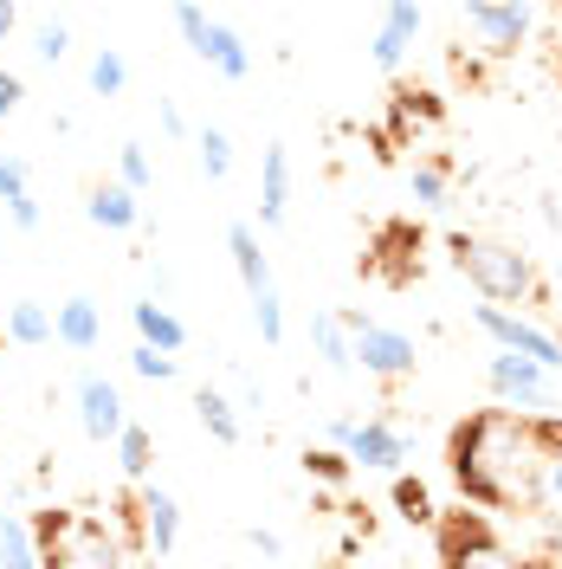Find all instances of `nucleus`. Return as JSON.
<instances>
[{
    "instance_id": "21",
    "label": "nucleus",
    "mask_w": 562,
    "mask_h": 569,
    "mask_svg": "<svg viewBox=\"0 0 562 569\" xmlns=\"http://www.w3.org/2000/svg\"><path fill=\"white\" fill-rule=\"evenodd\" d=\"M194 421L208 427L220 447H240L247 440V421H240V401H227L220 389H194Z\"/></svg>"
},
{
    "instance_id": "28",
    "label": "nucleus",
    "mask_w": 562,
    "mask_h": 569,
    "mask_svg": "<svg viewBox=\"0 0 562 569\" xmlns=\"http://www.w3.org/2000/svg\"><path fill=\"white\" fill-rule=\"evenodd\" d=\"M247 305H252V323H259V343L279 350L284 343V298L279 291H265V298H247Z\"/></svg>"
},
{
    "instance_id": "20",
    "label": "nucleus",
    "mask_w": 562,
    "mask_h": 569,
    "mask_svg": "<svg viewBox=\"0 0 562 569\" xmlns=\"http://www.w3.org/2000/svg\"><path fill=\"white\" fill-rule=\"evenodd\" d=\"M0 569H46L27 511H0Z\"/></svg>"
},
{
    "instance_id": "25",
    "label": "nucleus",
    "mask_w": 562,
    "mask_h": 569,
    "mask_svg": "<svg viewBox=\"0 0 562 569\" xmlns=\"http://www.w3.org/2000/svg\"><path fill=\"white\" fill-rule=\"evenodd\" d=\"M394 511H401L408 525H421V531H433V525H440V511H433V492H426L421 479H408V472H394Z\"/></svg>"
},
{
    "instance_id": "4",
    "label": "nucleus",
    "mask_w": 562,
    "mask_h": 569,
    "mask_svg": "<svg viewBox=\"0 0 562 569\" xmlns=\"http://www.w3.org/2000/svg\"><path fill=\"white\" fill-rule=\"evenodd\" d=\"M343 323H350L355 369H362V376H375V382H408V376L421 369V343H414L408 330L369 318V311H343Z\"/></svg>"
},
{
    "instance_id": "29",
    "label": "nucleus",
    "mask_w": 562,
    "mask_h": 569,
    "mask_svg": "<svg viewBox=\"0 0 562 569\" xmlns=\"http://www.w3.org/2000/svg\"><path fill=\"white\" fill-rule=\"evenodd\" d=\"M71 52V20H39L33 27V59L39 66H59Z\"/></svg>"
},
{
    "instance_id": "36",
    "label": "nucleus",
    "mask_w": 562,
    "mask_h": 569,
    "mask_svg": "<svg viewBox=\"0 0 562 569\" xmlns=\"http://www.w3.org/2000/svg\"><path fill=\"white\" fill-rule=\"evenodd\" d=\"M155 123H162V137H188V117H181V110L175 104H169V98H162V104H155Z\"/></svg>"
},
{
    "instance_id": "6",
    "label": "nucleus",
    "mask_w": 562,
    "mask_h": 569,
    "mask_svg": "<svg viewBox=\"0 0 562 569\" xmlns=\"http://www.w3.org/2000/svg\"><path fill=\"white\" fill-rule=\"evenodd\" d=\"M169 20H175V33L188 39V52H194L201 66H213L220 78H227V84H247V78H252L247 39L233 33L227 20H213V13H201V7H175Z\"/></svg>"
},
{
    "instance_id": "3",
    "label": "nucleus",
    "mask_w": 562,
    "mask_h": 569,
    "mask_svg": "<svg viewBox=\"0 0 562 569\" xmlns=\"http://www.w3.org/2000/svg\"><path fill=\"white\" fill-rule=\"evenodd\" d=\"M433 543H440V569H543V563H530L524 550H511L492 531L485 511H465V505L433 525Z\"/></svg>"
},
{
    "instance_id": "27",
    "label": "nucleus",
    "mask_w": 562,
    "mask_h": 569,
    "mask_svg": "<svg viewBox=\"0 0 562 569\" xmlns=\"http://www.w3.org/2000/svg\"><path fill=\"white\" fill-rule=\"evenodd\" d=\"M408 194H414L421 208H440V201H446V162H414V169H408Z\"/></svg>"
},
{
    "instance_id": "17",
    "label": "nucleus",
    "mask_w": 562,
    "mask_h": 569,
    "mask_svg": "<svg viewBox=\"0 0 562 569\" xmlns=\"http://www.w3.org/2000/svg\"><path fill=\"white\" fill-rule=\"evenodd\" d=\"M227 252H233V272H240V284H247V298H265V291H279V279H272V259L259 252V233H252V220H233V227H227Z\"/></svg>"
},
{
    "instance_id": "2",
    "label": "nucleus",
    "mask_w": 562,
    "mask_h": 569,
    "mask_svg": "<svg viewBox=\"0 0 562 569\" xmlns=\"http://www.w3.org/2000/svg\"><path fill=\"white\" fill-rule=\"evenodd\" d=\"M453 266L472 279V291L485 298V305H524L536 298V266H530L524 247H511V240H485V233H453Z\"/></svg>"
},
{
    "instance_id": "19",
    "label": "nucleus",
    "mask_w": 562,
    "mask_h": 569,
    "mask_svg": "<svg viewBox=\"0 0 562 569\" xmlns=\"http://www.w3.org/2000/svg\"><path fill=\"white\" fill-rule=\"evenodd\" d=\"M0 337L20 343V350H46V343H52V311H46L39 298H13V305H7V323H0Z\"/></svg>"
},
{
    "instance_id": "30",
    "label": "nucleus",
    "mask_w": 562,
    "mask_h": 569,
    "mask_svg": "<svg viewBox=\"0 0 562 569\" xmlns=\"http://www.w3.org/2000/svg\"><path fill=\"white\" fill-rule=\"evenodd\" d=\"M27 194H33L27 162H20V156H0V208H13V201H27Z\"/></svg>"
},
{
    "instance_id": "13",
    "label": "nucleus",
    "mask_w": 562,
    "mask_h": 569,
    "mask_svg": "<svg viewBox=\"0 0 562 569\" xmlns=\"http://www.w3.org/2000/svg\"><path fill=\"white\" fill-rule=\"evenodd\" d=\"M284 213H291V149L265 142V156H259V227H284Z\"/></svg>"
},
{
    "instance_id": "22",
    "label": "nucleus",
    "mask_w": 562,
    "mask_h": 569,
    "mask_svg": "<svg viewBox=\"0 0 562 569\" xmlns=\"http://www.w3.org/2000/svg\"><path fill=\"white\" fill-rule=\"evenodd\" d=\"M117 466H123V479L130 486H149V466H155V440H149V427L130 421L117 433Z\"/></svg>"
},
{
    "instance_id": "12",
    "label": "nucleus",
    "mask_w": 562,
    "mask_h": 569,
    "mask_svg": "<svg viewBox=\"0 0 562 569\" xmlns=\"http://www.w3.org/2000/svg\"><path fill=\"white\" fill-rule=\"evenodd\" d=\"M426 27V7H414V0H394V7H382V27H375V39H369V59H375V71H401V59H408V46L421 39Z\"/></svg>"
},
{
    "instance_id": "32",
    "label": "nucleus",
    "mask_w": 562,
    "mask_h": 569,
    "mask_svg": "<svg viewBox=\"0 0 562 569\" xmlns=\"http://www.w3.org/2000/svg\"><path fill=\"white\" fill-rule=\"evenodd\" d=\"M304 472H311L317 486H343V479H350V460L330 453V447H311V453H304Z\"/></svg>"
},
{
    "instance_id": "9",
    "label": "nucleus",
    "mask_w": 562,
    "mask_h": 569,
    "mask_svg": "<svg viewBox=\"0 0 562 569\" xmlns=\"http://www.w3.org/2000/svg\"><path fill=\"white\" fill-rule=\"evenodd\" d=\"M459 27L479 39L485 59H511V52L536 33V7H518V0H504V7H498V0H479V7L459 13Z\"/></svg>"
},
{
    "instance_id": "39",
    "label": "nucleus",
    "mask_w": 562,
    "mask_h": 569,
    "mask_svg": "<svg viewBox=\"0 0 562 569\" xmlns=\"http://www.w3.org/2000/svg\"><path fill=\"white\" fill-rule=\"evenodd\" d=\"M362 569H401V563H362Z\"/></svg>"
},
{
    "instance_id": "5",
    "label": "nucleus",
    "mask_w": 562,
    "mask_h": 569,
    "mask_svg": "<svg viewBox=\"0 0 562 569\" xmlns=\"http://www.w3.org/2000/svg\"><path fill=\"white\" fill-rule=\"evenodd\" d=\"M472 323L492 337L498 350L524 356V362H536L550 382H562V337L556 330H543V323L524 318V311H504V305H472Z\"/></svg>"
},
{
    "instance_id": "37",
    "label": "nucleus",
    "mask_w": 562,
    "mask_h": 569,
    "mask_svg": "<svg viewBox=\"0 0 562 569\" xmlns=\"http://www.w3.org/2000/svg\"><path fill=\"white\" fill-rule=\"evenodd\" d=\"M543 505H562V453H550L543 466Z\"/></svg>"
},
{
    "instance_id": "26",
    "label": "nucleus",
    "mask_w": 562,
    "mask_h": 569,
    "mask_svg": "<svg viewBox=\"0 0 562 569\" xmlns=\"http://www.w3.org/2000/svg\"><path fill=\"white\" fill-rule=\"evenodd\" d=\"M117 181H123L137 201L155 188V162H149V149H142V142H123V149H117Z\"/></svg>"
},
{
    "instance_id": "14",
    "label": "nucleus",
    "mask_w": 562,
    "mask_h": 569,
    "mask_svg": "<svg viewBox=\"0 0 562 569\" xmlns=\"http://www.w3.org/2000/svg\"><path fill=\"white\" fill-rule=\"evenodd\" d=\"M52 343H66L71 356H91L104 343V311H98V298H66L59 311H52Z\"/></svg>"
},
{
    "instance_id": "38",
    "label": "nucleus",
    "mask_w": 562,
    "mask_h": 569,
    "mask_svg": "<svg viewBox=\"0 0 562 569\" xmlns=\"http://www.w3.org/2000/svg\"><path fill=\"white\" fill-rule=\"evenodd\" d=\"M13 27H20V7H7V0H0V46L13 39Z\"/></svg>"
},
{
    "instance_id": "8",
    "label": "nucleus",
    "mask_w": 562,
    "mask_h": 569,
    "mask_svg": "<svg viewBox=\"0 0 562 569\" xmlns=\"http://www.w3.org/2000/svg\"><path fill=\"white\" fill-rule=\"evenodd\" d=\"M71 408H78V433H84L91 447H117V433L130 427L123 389L110 382L104 369H78V382H71Z\"/></svg>"
},
{
    "instance_id": "7",
    "label": "nucleus",
    "mask_w": 562,
    "mask_h": 569,
    "mask_svg": "<svg viewBox=\"0 0 562 569\" xmlns=\"http://www.w3.org/2000/svg\"><path fill=\"white\" fill-rule=\"evenodd\" d=\"M485 389H492L498 408L530 415V421H543V415L556 408V382H550L536 362H524V356H511V350H492V362H485Z\"/></svg>"
},
{
    "instance_id": "24",
    "label": "nucleus",
    "mask_w": 562,
    "mask_h": 569,
    "mask_svg": "<svg viewBox=\"0 0 562 569\" xmlns=\"http://www.w3.org/2000/svg\"><path fill=\"white\" fill-rule=\"evenodd\" d=\"M84 78H91V91H98V98H123V91H130V59H123L117 46H98Z\"/></svg>"
},
{
    "instance_id": "10",
    "label": "nucleus",
    "mask_w": 562,
    "mask_h": 569,
    "mask_svg": "<svg viewBox=\"0 0 562 569\" xmlns=\"http://www.w3.org/2000/svg\"><path fill=\"white\" fill-rule=\"evenodd\" d=\"M343 460H350L355 472H388V479H394V472L408 466V433L388 421V415H369V421H355Z\"/></svg>"
},
{
    "instance_id": "15",
    "label": "nucleus",
    "mask_w": 562,
    "mask_h": 569,
    "mask_svg": "<svg viewBox=\"0 0 562 569\" xmlns=\"http://www.w3.org/2000/svg\"><path fill=\"white\" fill-rule=\"evenodd\" d=\"M130 323H137V343H142V350H162V356L188 350V323H181L162 298H137V305H130Z\"/></svg>"
},
{
    "instance_id": "1",
    "label": "nucleus",
    "mask_w": 562,
    "mask_h": 569,
    "mask_svg": "<svg viewBox=\"0 0 562 569\" xmlns=\"http://www.w3.org/2000/svg\"><path fill=\"white\" fill-rule=\"evenodd\" d=\"M543 466H550L543 421L511 408H479L446 440V472L459 498L485 511H543Z\"/></svg>"
},
{
    "instance_id": "34",
    "label": "nucleus",
    "mask_w": 562,
    "mask_h": 569,
    "mask_svg": "<svg viewBox=\"0 0 562 569\" xmlns=\"http://www.w3.org/2000/svg\"><path fill=\"white\" fill-rule=\"evenodd\" d=\"M247 543H252V550H259V557H265V563H272V569H279V557H284L279 531H265V525H252V531H247Z\"/></svg>"
},
{
    "instance_id": "23",
    "label": "nucleus",
    "mask_w": 562,
    "mask_h": 569,
    "mask_svg": "<svg viewBox=\"0 0 562 569\" xmlns=\"http://www.w3.org/2000/svg\"><path fill=\"white\" fill-rule=\"evenodd\" d=\"M194 162H201L208 181H227L233 176V137H227L220 123H201V130H194Z\"/></svg>"
},
{
    "instance_id": "35",
    "label": "nucleus",
    "mask_w": 562,
    "mask_h": 569,
    "mask_svg": "<svg viewBox=\"0 0 562 569\" xmlns=\"http://www.w3.org/2000/svg\"><path fill=\"white\" fill-rule=\"evenodd\" d=\"M350 433H355V415H330V427H323V447H330V453H343V447H350Z\"/></svg>"
},
{
    "instance_id": "11",
    "label": "nucleus",
    "mask_w": 562,
    "mask_h": 569,
    "mask_svg": "<svg viewBox=\"0 0 562 569\" xmlns=\"http://www.w3.org/2000/svg\"><path fill=\"white\" fill-rule=\"evenodd\" d=\"M137 531H142V550H149V557H175L181 550V505H175L169 486L149 479L137 492Z\"/></svg>"
},
{
    "instance_id": "40",
    "label": "nucleus",
    "mask_w": 562,
    "mask_h": 569,
    "mask_svg": "<svg viewBox=\"0 0 562 569\" xmlns=\"http://www.w3.org/2000/svg\"><path fill=\"white\" fill-rule=\"evenodd\" d=\"M279 569H291V563H279Z\"/></svg>"
},
{
    "instance_id": "31",
    "label": "nucleus",
    "mask_w": 562,
    "mask_h": 569,
    "mask_svg": "<svg viewBox=\"0 0 562 569\" xmlns=\"http://www.w3.org/2000/svg\"><path fill=\"white\" fill-rule=\"evenodd\" d=\"M130 369H137L142 382H175V376H181V362H175V356H162V350H142V343L130 350Z\"/></svg>"
},
{
    "instance_id": "18",
    "label": "nucleus",
    "mask_w": 562,
    "mask_h": 569,
    "mask_svg": "<svg viewBox=\"0 0 562 569\" xmlns=\"http://www.w3.org/2000/svg\"><path fill=\"white\" fill-rule=\"evenodd\" d=\"M311 350L330 376H355V343H350L343 311H311Z\"/></svg>"
},
{
    "instance_id": "16",
    "label": "nucleus",
    "mask_w": 562,
    "mask_h": 569,
    "mask_svg": "<svg viewBox=\"0 0 562 569\" xmlns=\"http://www.w3.org/2000/svg\"><path fill=\"white\" fill-rule=\"evenodd\" d=\"M84 220L104 227V233H137L142 227V201L123 188V181H98V188L84 194Z\"/></svg>"
},
{
    "instance_id": "33",
    "label": "nucleus",
    "mask_w": 562,
    "mask_h": 569,
    "mask_svg": "<svg viewBox=\"0 0 562 569\" xmlns=\"http://www.w3.org/2000/svg\"><path fill=\"white\" fill-rule=\"evenodd\" d=\"M20 104H27V84H20V71L0 66V117H13Z\"/></svg>"
}]
</instances>
